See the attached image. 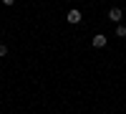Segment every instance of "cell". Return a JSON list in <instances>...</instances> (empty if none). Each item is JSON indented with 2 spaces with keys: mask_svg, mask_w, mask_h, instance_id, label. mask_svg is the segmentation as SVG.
I'll return each instance as SVG.
<instances>
[{
  "mask_svg": "<svg viewBox=\"0 0 126 114\" xmlns=\"http://www.w3.org/2000/svg\"><path fill=\"white\" fill-rule=\"evenodd\" d=\"M66 20H68L71 25H78V23H81V10H76V8L68 10V13H66Z\"/></svg>",
  "mask_w": 126,
  "mask_h": 114,
  "instance_id": "cell-1",
  "label": "cell"
},
{
  "mask_svg": "<svg viewBox=\"0 0 126 114\" xmlns=\"http://www.w3.org/2000/svg\"><path fill=\"white\" fill-rule=\"evenodd\" d=\"M91 43H93V48H103V46H106V36H103V33H96Z\"/></svg>",
  "mask_w": 126,
  "mask_h": 114,
  "instance_id": "cell-3",
  "label": "cell"
},
{
  "mask_svg": "<svg viewBox=\"0 0 126 114\" xmlns=\"http://www.w3.org/2000/svg\"><path fill=\"white\" fill-rule=\"evenodd\" d=\"M3 3H5V5H13V3H15V0H3Z\"/></svg>",
  "mask_w": 126,
  "mask_h": 114,
  "instance_id": "cell-6",
  "label": "cell"
},
{
  "mask_svg": "<svg viewBox=\"0 0 126 114\" xmlns=\"http://www.w3.org/2000/svg\"><path fill=\"white\" fill-rule=\"evenodd\" d=\"M0 56H8V46L5 43H0Z\"/></svg>",
  "mask_w": 126,
  "mask_h": 114,
  "instance_id": "cell-5",
  "label": "cell"
},
{
  "mask_svg": "<svg viewBox=\"0 0 126 114\" xmlns=\"http://www.w3.org/2000/svg\"><path fill=\"white\" fill-rule=\"evenodd\" d=\"M109 20H111V23H121V20H124L121 8H111V10H109Z\"/></svg>",
  "mask_w": 126,
  "mask_h": 114,
  "instance_id": "cell-2",
  "label": "cell"
},
{
  "mask_svg": "<svg viewBox=\"0 0 126 114\" xmlns=\"http://www.w3.org/2000/svg\"><path fill=\"white\" fill-rule=\"evenodd\" d=\"M116 36L119 38H126V25H116Z\"/></svg>",
  "mask_w": 126,
  "mask_h": 114,
  "instance_id": "cell-4",
  "label": "cell"
}]
</instances>
